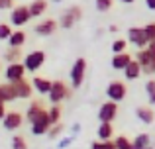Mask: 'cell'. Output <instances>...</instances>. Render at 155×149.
<instances>
[{"label":"cell","mask_w":155,"mask_h":149,"mask_svg":"<svg viewBox=\"0 0 155 149\" xmlns=\"http://www.w3.org/2000/svg\"><path fill=\"white\" fill-rule=\"evenodd\" d=\"M136 61L141 65V73L145 76L155 75V41L147 43V47L136 51Z\"/></svg>","instance_id":"6da1fadb"},{"label":"cell","mask_w":155,"mask_h":149,"mask_svg":"<svg viewBox=\"0 0 155 149\" xmlns=\"http://www.w3.org/2000/svg\"><path fill=\"white\" fill-rule=\"evenodd\" d=\"M87 69H88V65H87V59H84V57L75 59V63H73V67H71V73H69L73 90H77V88L83 86L84 79H87Z\"/></svg>","instance_id":"7a4b0ae2"},{"label":"cell","mask_w":155,"mask_h":149,"mask_svg":"<svg viewBox=\"0 0 155 149\" xmlns=\"http://www.w3.org/2000/svg\"><path fill=\"white\" fill-rule=\"evenodd\" d=\"M71 92L73 90H71V86H67V83H63V80H53L47 98H49L51 104H61L63 100L71 98Z\"/></svg>","instance_id":"3957f363"},{"label":"cell","mask_w":155,"mask_h":149,"mask_svg":"<svg viewBox=\"0 0 155 149\" xmlns=\"http://www.w3.org/2000/svg\"><path fill=\"white\" fill-rule=\"evenodd\" d=\"M126 96H128V84L124 83V80H110L108 86H106V98L112 100V102L120 104L122 100H126Z\"/></svg>","instance_id":"277c9868"},{"label":"cell","mask_w":155,"mask_h":149,"mask_svg":"<svg viewBox=\"0 0 155 149\" xmlns=\"http://www.w3.org/2000/svg\"><path fill=\"white\" fill-rule=\"evenodd\" d=\"M45 51H41V49H35V51H30V53L26 55V57L22 59V63H24V67H26V71L28 73H38L39 69L43 67V63H45Z\"/></svg>","instance_id":"5b68a950"},{"label":"cell","mask_w":155,"mask_h":149,"mask_svg":"<svg viewBox=\"0 0 155 149\" xmlns=\"http://www.w3.org/2000/svg\"><path fill=\"white\" fill-rule=\"evenodd\" d=\"M81 18H83V8L81 6H69L67 10L59 16V28L71 30V28H75L77 22H81Z\"/></svg>","instance_id":"8992f818"},{"label":"cell","mask_w":155,"mask_h":149,"mask_svg":"<svg viewBox=\"0 0 155 149\" xmlns=\"http://www.w3.org/2000/svg\"><path fill=\"white\" fill-rule=\"evenodd\" d=\"M30 20H31V14H30V8L26 4H18V6L12 8V12H10V24L12 26L24 28Z\"/></svg>","instance_id":"52a82bcc"},{"label":"cell","mask_w":155,"mask_h":149,"mask_svg":"<svg viewBox=\"0 0 155 149\" xmlns=\"http://www.w3.org/2000/svg\"><path fill=\"white\" fill-rule=\"evenodd\" d=\"M31 134L34 135H47V131H49V128H51V122H49V116H47V110H43V112H39L38 116H35L34 120H31Z\"/></svg>","instance_id":"ba28073f"},{"label":"cell","mask_w":155,"mask_h":149,"mask_svg":"<svg viewBox=\"0 0 155 149\" xmlns=\"http://www.w3.org/2000/svg\"><path fill=\"white\" fill-rule=\"evenodd\" d=\"M116 116H118V104L116 102L106 100V102H102L98 106V122L100 124H102V122L112 124L114 120H116Z\"/></svg>","instance_id":"9c48e42d"},{"label":"cell","mask_w":155,"mask_h":149,"mask_svg":"<svg viewBox=\"0 0 155 149\" xmlns=\"http://www.w3.org/2000/svg\"><path fill=\"white\" fill-rule=\"evenodd\" d=\"M128 43H132L136 49H143V47H147V37H145V31L143 28H137V26H132L128 30Z\"/></svg>","instance_id":"30bf717a"},{"label":"cell","mask_w":155,"mask_h":149,"mask_svg":"<svg viewBox=\"0 0 155 149\" xmlns=\"http://www.w3.org/2000/svg\"><path fill=\"white\" fill-rule=\"evenodd\" d=\"M26 67H24V63H8L6 71H4V76H6L8 83H18V80L26 79Z\"/></svg>","instance_id":"8fae6325"},{"label":"cell","mask_w":155,"mask_h":149,"mask_svg":"<svg viewBox=\"0 0 155 149\" xmlns=\"http://www.w3.org/2000/svg\"><path fill=\"white\" fill-rule=\"evenodd\" d=\"M57 28H59V22H57V20L45 18L39 24H35L34 31H35V35H39V37H49V35H53L57 31Z\"/></svg>","instance_id":"7c38bea8"},{"label":"cell","mask_w":155,"mask_h":149,"mask_svg":"<svg viewBox=\"0 0 155 149\" xmlns=\"http://www.w3.org/2000/svg\"><path fill=\"white\" fill-rule=\"evenodd\" d=\"M24 120H26V118H24L20 112L10 110V112H6V116H4L2 126H4V130H8V131H16V130H20V128H22Z\"/></svg>","instance_id":"4fadbf2b"},{"label":"cell","mask_w":155,"mask_h":149,"mask_svg":"<svg viewBox=\"0 0 155 149\" xmlns=\"http://www.w3.org/2000/svg\"><path fill=\"white\" fill-rule=\"evenodd\" d=\"M12 84H14V90H16V96H18V98H22V100L31 98V94H34V86H31L30 80L22 79V80H18V83H12Z\"/></svg>","instance_id":"5bb4252c"},{"label":"cell","mask_w":155,"mask_h":149,"mask_svg":"<svg viewBox=\"0 0 155 149\" xmlns=\"http://www.w3.org/2000/svg\"><path fill=\"white\" fill-rule=\"evenodd\" d=\"M51 79H47V76H39V75H34V79H31V86H34V90L38 92V94H49L51 90Z\"/></svg>","instance_id":"9a60e30c"},{"label":"cell","mask_w":155,"mask_h":149,"mask_svg":"<svg viewBox=\"0 0 155 149\" xmlns=\"http://www.w3.org/2000/svg\"><path fill=\"white\" fill-rule=\"evenodd\" d=\"M136 118L140 120L141 124H145V126H149V124H153L155 120V112H153V106H137L136 108Z\"/></svg>","instance_id":"2e32d148"},{"label":"cell","mask_w":155,"mask_h":149,"mask_svg":"<svg viewBox=\"0 0 155 149\" xmlns=\"http://www.w3.org/2000/svg\"><path fill=\"white\" fill-rule=\"evenodd\" d=\"M122 73H124V79L126 80H137L141 75H143V73H141V65L136 61V59H132V61L128 63V67H126Z\"/></svg>","instance_id":"e0dca14e"},{"label":"cell","mask_w":155,"mask_h":149,"mask_svg":"<svg viewBox=\"0 0 155 149\" xmlns=\"http://www.w3.org/2000/svg\"><path fill=\"white\" fill-rule=\"evenodd\" d=\"M132 59H134V57L128 53V51H124V53H116V55L112 57V61H110V65H112L114 71H124Z\"/></svg>","instance_id":"ac0fdd59"},{"label":"cell","mask_w":155,"mask_h":149,"mask_svg":"<svg viewBox=\"0 0 155 149\" xmlns=\"http://www.w3.org/2000/svg\"><path fill=\"white\" fill-rule=\"evenodd\" d=\"M43 110H47V108H45V104H43V100L35 98V100H31V102H30V106H28L26 116H24V118H26L28 122H31V120H34L35 116L39 114V112H43Z\"/></svg>","instance_id":"d6986e66"},{"label":"cell","mask_w":155,"mask_h":149,"mask_svg":"<svg viewBox=\"0 0 155 149\" xmlns=\"http://www.w3.org/2000/svg\"><path fill=\"white\" fill-rule=\"evenodd\" d=\"M96 138H98V141H112L114 139V126L108 122H102L98 126V130H96Z\"/></svg>","instance_id":"ffe728a7"},{"label":"cell","mask_w":155,"mask_h":149,"mask_svg":"<svg viewBox=\"0 0 155 149\" xmlns=\"http://www.w3.org/2000/svg\"><path fill=\"white\" fill-rule=\"evenodd\" d=\"M47 6H49V0H31L28 8H30L31 18H39V16H43V14H45Z\"/></svg>","instance_id":"44dd1931"},{"label":"cell","mask_w":155,"mask_h":149,"mask_svg":"<svg viewBox=\"0 0 155 149\" xmlns=\"http://www.w3.org/2000/svg\"><path fill=\"white\" fill-rule=\"evenodd\" d=\"M26 39H28L26 31H22L18 28V30H14V31H12V35L8 37V45H10V47H24Z\"/></svg>","instance_id":"7402d4cb"},{"label":"cell","mask_w":155,"mask_h":149,"mask_svg":"<svg viewBox=\"0 0 155 149\" xmlns=\"http://www.w3.org/2000/svg\"><path fill=\"white\" fill-rule=\"evenodd\" d=\"M24 59L22 55V47H8L4 51V61L6 63H20Z\"/></svg>","instance_id":"603a6c76"},{"label":"cell","mask_w":155,"mask_h":149,"mask_svg":"<svg viewBox=\"0 0 155 149\" xmlns=\"http://www.w3.org/2000/svg\"><path fill=\"white\" fill-rule=\"evenodd\" d=\"M47 116H49L51 126H53V124H59L61 116H63V108H61V104H51V106L47 108Z\"/></svg>","instance_id":"cb8c5ba5"},{"label":"cell","mask_w":155,"mask_h":149,"mask_svg":"<svg viewBox=\"0 0 155 149\" xmlns=\"http://www.w3.org/2000/svg\"><path fill=\"white\" fill-rule=\"evenodd\" d=\"M132 143H134V149H145L147 145H151V135L149 134H137L136 138L132 139Z\"/></svg>","instance_id":"d4e9b609"},{"label":"cell","mask_w":155,"mask_h":149,"mask_svg":"<svg viewBox=\"0 0 155 149\" xmlns=\"http://www.w3.org/2000/svg\"><path fill=\"white\" fill-rule=\"evenodd\" d=\"M0 90H2V96H4V102H14V100H18V96H16V90H14V84L12 83H6V84H0Z\"/></svg>","instance_id":"484cf974"},{"label":"cell","mask_w":155,"mask_h":149,"mask_svg":"<svg viewBox=\"0 0 155 149\" xmlns=\"http://www.w3.org/2000/svg\"><path fill=\"white\" fill-rule=\"evenodd\" d=\"M145 94H147V102L149 106H155V79L151 76V79L145 80Z\"/></svg>","instance_id":"4316f807"},{"label":"cell","mask_w":155,"mask_h":149,"mask_svg":"<svg viewBox=\"0 0 155 149\" xmlns=\"http://www.w3.org/2000/svg\"><path fill=\"white\" fill-rule=\"evenodd\" d=\"M112 141H114V145H116V149H134V143L128 135H116Z\"/></svg>","instance_id":"83f0119b"},{"label":"cell","mask_w":155,"mask_h":149,"mask_svg":"<svg viewBox=\"0 0 155 149\" xmlns=\"http://www.w3.org/2000/svg\"><path fill=\"white\" fill-rule=\"evenodd\" d=\"M63 131H65V126L63 124H53V126L49 128V131H47V138L49 139H59L61 135H63Z\"/></svg>","instance_id":"f1b7e54d"},{"label":"cell","mask_w":155,"mask_h":149,"mask_svg":"<svg viewBox=\"0 0 155 149\" xmlns=\"http://www.w3.org/2000/svg\"><path fill=\"white\" fill-rule=\"evenodd\" d=\"M94 6H96V10H98L100 14H106V12L112 10L114 0H94Z\"/></svg>","instance_id":"f546056e"},{"label":"cell","mask_w":155,"mask_h":149,"mask_svg":"<svg viewBox=\"0 0 155 149\" xmlns=\"http://www.w3.org/2000/svg\"><path fill=\"white\" fill-rule=\"evenodd\" d=\"M126 47H128V39H116V41H112V47H110V49L116 55V53H124Z\"/></svg>","instance_id":"4dcf8cb0"},{"label":"cell","mask_w":155,"mask_h":149,"mask_svg":"<svg viewBox=\"0 0 155 149\" xmlns=\"http://www.w3.org/2000/svg\"><path fill=\"white\" fill-rule=\"evenodd\" d=\"M12 149H28V141L24 135H14L12 138Z\"/></svg>","instance_id":"1f68e13d"},{"label":"cell","mask_w":155,"mask_h":149,"mask_svg":"<svg viewBox=\"0 0 155 149\" xmlns=\"http://www.w3.org/2000/svg\"><path fill=\"white\" fill-rule=\"evenodd\" d=\"M12 26L10 24H0V41H8V37L12 35Z\"/></svg>","instance_id":"d6a6232c"},{"label":"cell","mask_w":155,"mask_h":149,"mask_svg":"<svg viewBox=\"0 0 155 149\" xmlns=\"http://www.w3.org/2000/svg\"><path fill=\"white\" fill-rule=\"evenodd\" d=\"M143 31H145V37H147V41L151 43L155 41V22H149L143 26Z\"/></svg>","instance_id":"836d02e7"},{"label":"cell","mask_w":155,"mask_h":149,"mask_svg":"<svg viewBox=\"0 0 155 149\" xmlns=\"http://www.w3.org/2000/svg\"><path fill=\"white\" fill-rule=\"evenodd\" d=\"M91 149H116L114 141H92Z\"/></svg>","instance_id":"e575fe53"},{"label":"cell","mask_w":155,"mask_h":149,"mask_svg":"<svg viewBox=\"0 0 155 149\" xmlns=\"http://www.w3.org/2000/svg\"><path fill=\"white\" fill-rule=\"evenodd\" d=\"M75 141V135H67V138H61L59 143H57V149H67L71 147V143Z\"/></svg>","instance_id":"d590c367"},{"label":"cell","mask_w":155,"mask_h":149,"mask_svg":"<svg viewBox=\"0 0 155 149\" xmlns=\"http://www.w3.org/2000/svg\"><path fill=\"white\" fill-rule=\"evenodd\" d=\"M14 8V0H0V10H12Z\"/></svg>","instance_id":"8d00e7d4"},{"label":"cell","mask_w":155,"mask_h":149,"mask_svg":"<svg viewBox=\"0 0 155 149\" xmlns=\"http://www.w3.org/2000/svg\"><path fill=\"white\" fill-rule=\"evenodd\" d=\"M81 130H83L81 124H73V126H71V135H75V138H77V135L81 134Z\"/></svg>","instance_id":"74e56055"},{"label":"cell","mask_w":155,"mask_h":149,"mask_svg":"<svg viewBox=\"0 0 155 149\" xmlns=\"http://www.w3.org/2000/svg\"><path fill=\"white\" fill-rule=\"evenodd\" d=\"M118 31H120V28H118L116 24H110V26H108V31H106V34H118Z\"/></svg>","instance_id":"f35d334b"},{"label":"cell","mask_w":155,"mask_h":149,"mask_svg":"<svg viewBox=\"0 0 155 149\" xmlns=\"http://www.w3.org/2000/svg\"><path fill=\"white\" fill-rule=\"evenodd\" d=\"M145 6H147V10L155 12V0H145Z\"/></svg>","instance_id":"ab89813d"},{"label":"cell","mask_w":155,"mask_h":149,"mask_svg":"<svg viewBox=\"0 0 155 149\" xmlns=\"http://www.w3.org/2000/svg\"><path fill=\"white\" fill-rule=\"evenodd\" d=\"M4 116H6V108H4V106H0V122L4 120Z\"/></svg>","instance_id":"60d3db41"},{"label":"cell","mask_w":155,"mask_h":149,"mask_svg":"<svg viewBox=\"0 0 155 149\" xmlns=\"http://www.w3.org/2000/svg\"><path fill=\"white\" fill-rule=\"evenodd\" d=\"M118 2H122V4H134L136 0H118Z\"/></svg>","instance_id":"b9f144b4"},{"label":"cell","mask_w":155,"mask_h":149,"mask_svg":"<svg viewBox=\"0 0 155 149\" xmlns=\"http://www.w3.org/2000/svg\"><path fill=\"white\" fill-rule=\"evenodd\" d=\"M4 104H6V102H4V96H2V90H0V106H4Z\"/></svg>","instance_id":"7bdbcfd3"},{"label":"cell","mask_w":155,"mask_h":149,"mask_svg":"<svg viewBox=\"0 0 155 149\" xmlns=\"http://www.w3.org/2000/svg\"><path fill=\"white\" fill-rule=\"evenodd\" d=\"M51 2H53V4H59V2H63V0H51Z\"/></svg>","instance_id":"ee69618b"},{"label":"cell","mask_w":155,"mask_h":149,"mask_svg":"<svg viewBox=\"0 0 155 149\" xmlns=\"http://www.w3.org/2000/svg\"><path fill=\"white\" fill-rule=\"evenodd\" d=\"M145 149H155V147H153V145H147V147H145Z\"/></svg>","instance_id":"f6af8a7d"},{"label":"cell","mask_w":155,"mask_h":149,"mask_svg":"<svg viewBox=\"0 0 155 149\" xmlns=\"http://www.w3.org/2000/svg\"><path fill=\"white\" fill-rule=\"evenodd\" d=\"M0 69H2V67H0Z\"/></svg>","instance_id":"bcb514c9"}]
</instances>
